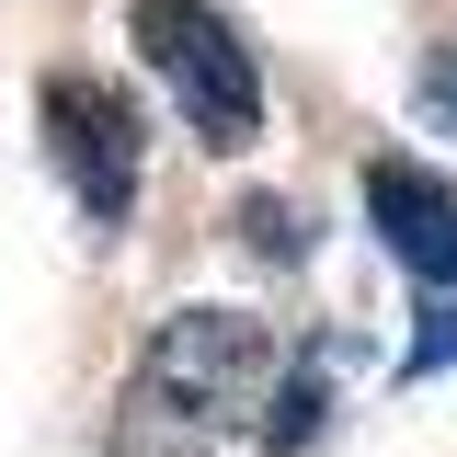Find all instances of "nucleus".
Returning a JSON list of instances; mask_svg holds the SVG:
<instances>
[{
  "label": "nucleus",
  "instance_id": "nucleus-1",
  "mask_svg": "<svg viewBox=\"0 0 457 457\" xmlns=\"http://www.w3.org/2000/svg\"><path fill=\"white\" fill-rule=\"evenodd\" d=\"M275 378H286L275 320H252V309H171L149 332V354H137V378H126L114 446L126 457H206L218 435L275 411Z\"/></svg>",
  "mask_w": 457,
  "mask_h": 457
},
{
  "label": "nucleus",
  "instance_id": "nucleus-2",
  "mask_svg": "<svg viewBox=\"0 0 457 457\" xmlns=\"http://www.w3.org/2000/svg\"><path fill=\"white\" fill-rule=\"evenodd\" d=\"M126 35L161 69V92L183 104V137H206L218 161L263 137V57L240 46V23H228L218 0H137Z\"/></svg>",
  "mask_w": 457,
  "mask_h": 457
},
{
  "label": "nucleus",
  "instance_id": "nucleus-3",
  "mask_svg": "<svg viewBox=\"0 0 457 457\" xmlns=\"http://www.w3.org/2000/svg\"><path fill=\"white\" fill-rule=\"evenodd\" d=\"M46 161L80 195L92 228H126V206H137V104L92 69H57L46 80Z\"/></svg>",
  "mask_w": 457,
  "mask_h": 457
},
{
  "label": "nucleus",
  "instance_id": "nucleus-4",
  "mask_svg": "<svg viewBox=\"0 0 457 457\" xmlns=\"http://www.w3.org/2000/svg\"><path fill=\"white\" fill-rule=\"evenodd\" d=\"M366 228H378L423 286H457V183H446V171L366 161Z\"/></svg>",
  "mask_w": 457,
  "mask_h": 457
},
{
  "label": "nucleus",
  "instance_id": "nucleus-5",
  "mask_svg": "<svg viewBox=\"0 0 457 457\" xmlns=\"http://www.w3.org/2000/svg\"><path fill=\"white\" fill-rule=\"evenodd\" d=\"M320 400H332V389H320V354H286L275 411H263V446H275V457H297L309 435H320Z\"/></svg>",
  "mask_w": 457,
  "mask_h": 457
},
{
  "label": "nucleus",
  "instance_id": "nucleus-6",
  "mask_svg": "<svg viewBox=\"0 0 457 457\" xmlns=\"http://www.w3.org/2000/svg\"><path fill=\"white\" fill-rule=\"evenodd\" d=\"M240 228H252V252H263V263H297V252H309V218H297V206H275V195H252V206H240Z\"/></svg>",
  "mask_w": 457,
  "mask_h": 457
},
{
  "label": "nucleus",
  "instance_id": "nucleus-7",
  "mask_svg": "<svg viewBox=\"0 0 457 457\" xmlns=\"http://www.w3.org/2000/svg\"><path fill=\"white\" fill-rule=\"evenodd\" d=\"M446 354H457V297H435V309H423V343H411V378H435Z\"/></svg>",
  "mask_w": 457,
  "mask_h": 457
},
{
  "label": "nucleus",
  "instance_id": "nucleus-8",
  "mask_svg": "<svg viewBox=\"0 0 457 457\" xmlns=\"http://www.w3.org/2000/svg\"><path fill=\"white\" fill-rule=\"evenodd\" d=\"M423 104L457 126V46H435V57H423Z\"/></svg>",
  "mask_w": 457,
  "mask_h": 457
}]
</instances>
